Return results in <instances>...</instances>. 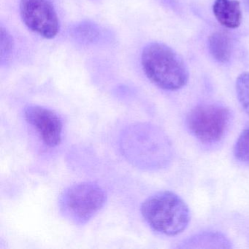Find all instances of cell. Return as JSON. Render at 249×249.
I'll return each mask as SVG.
<instances>
[{
    "mask_svg": "<svg viewBox=\"0 0 249 249\" xmlns=\"http://www.w3.org/2000/svg\"><path fill=\"white\" fill-rule=\"evenodd\" d=\"M141 64L147 78L162 89L176 91L187 84L189 71L184 61L164 43L147 45L141 55Z\"/></svg>",
    "mask_w": 249,
    "mask_h": 249,
    "instance_id": "obj_1",
    "label": "cell"
},
{
    "mask_svg": "<svg viewBox=\"0 0 249 249\" xmlns=\"http://www.w3.org/2000/svg\"><path fill=\"white\" fill-rule=\"evenodd\" d=\"M141 210L148 225L165 235L180 234L190 221V212L186 202L169 191L157 192L147 198Z\"/></svg>",
    "mask_w": 249,
    "mask_h": 249,
    "instance_id": "obj_2",
    "label": "cell"
},
{
    "mask_svg": "<svg viewBox=\"0 0 249 249\" xmlns=\"http://www.w3.org/2000/svg\"><path fill=\"white\" fill-rule=\"evenodd\" d=\"M106 192L93 182H83L70 186L59 198L62 215L71 222L82 225L88 222L106 202Z\"/></svg>",
    "mask_w": 249,
    "mask_h": 249,
    "instance_id": "obj_3",
    "label": "cell"
},
{
    "mask_svg": "<svg viewBox=\"0 0 249 249\" xmlns=\"http://www.w3.org/2000/svg\"><path fill=\"white\" fill-rule=\"evenodd\" d=\"M231 113L218 105H202L195 107L188 115L187 126L201 142H218L225 134L230 123Z\"/></svg>",
    "mask_w": 249,
    "mask_h": 249,
    "instance_id": "obj_4",
    "label": "cell"
},
{
    "mask_svg": "<svg viewBox=\"0 0 249 249\" xmlns=\"http://www.w3.org/2000/svg\"><path fill=\"white\" fill-rule=\"evenodd\" d=\"M20 14L27 28L44 38H53L59 33V18L49 0H21Z\"/></svg>",
    "mask_w": 249,
    "mask_h": 249,
    "instance_id": "obj_5",
    "label": "cell"
},
{
    "mask_svg": "<svg viewBox=\"0 0 249 249\" xmlns=\"http://www.w3.org/2000/svg\"><path fill=\"white\" fill-rule=\"evenodd\" d=\"M24 117L46 145L56 147L60 144L63 125L56 112L43 106H29L24 110Z\"/></svg>",
    "mask_w": 249,
    "mask_h": 249,
    "instance_id": "obj_6",
    "label": "cell"
},
{
    "mask_svg": "<svg viewBox=\"0 0 249 249\" xmlns=\"http://www.w3.org/2000/svg\"><path fill=\"white\" fill-rule=\"evenodd\" d=\"M213 12L217 21L228 29H236L241 24V8L237 0H215Z\"/></svg>",
    "mask_w": 249,
    "mask_h": 249,
    "instance_id": "obj_7",
    "label": "cell"
},
{
    "mask_svg": "<svg viewBox=\"0 0 249 249\" xmlns=\"http://www.w3.org/2000/svg\"><path fill=\"white\" fill-rule=\"evenodd\" d=\"M208 48L213 58L217 62L226 63L230 60L232 53V42L227 33L216 32L210 36Z\"/></svg>",
    "mask_w": 249,
    "mask_h": 249,
    "instance_id": "obj_8",
    "label": "cell"
},
{
    "mask_svg": "<svg viewBox=\"0 0 249 249\" xmlns=\"http://www.w3.org/2000/svg\"><path fill=\"white\" fill-rule=\"evenodd\" d=\"M236 93L242 107L249 116V72L239 75L236 81Z\"/></svg>",
    "mask_w": 249,
    "mask_h": 249,
    "instance_id": "obj_9",
    "label": "cell"
},
{
    "mask_svg": "<svg viewBox=\"0 0 249 249\" xmlns=\"http://www.w3.org/2000/svg\"><path fill=\"white\" fill-rule=\"evenodd\" d=\"M234 154L239 161L249 163V127L245 129L237 139Z\"/></svg>",
    "mask_w": 249,
    "mask_h": 249,
    "instance_id": "obj_10",
    "label": "cell"
},
{
    "mask_svg": "<svg viewBox=\"0 0 249 249\" xmlns=\"http://www.w3.org/2000/svg\"><path fill=\"white\" fill-rule=\"evenodd\" d=\"M13 49V39L3 27H1V59H8Z\"/></svg>",
    "mask_w": 249,
    "mask_h": 249,
    "instance_id": "obj_11",
    "label": "cell"
},
{
    "mask_svg": "<svg viewBox=\"0 0 249 249\" xmlns=\"http://www.w3.org/2000/svg\"><path fill=\"white\" fill-rule=\"evenodd\" d=\"M243 1H244V5L246 10L249 11V0H243Z\"/></svg>",
    "mask_w": 249,
    "mask_h": 249,
    "instance_id": "obj_12",
    "label": "cell"
}]
</instances>
